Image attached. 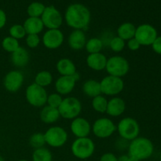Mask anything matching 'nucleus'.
I'll list each match as a JSON object with an SVG mask.
<instances>
[{
	"instance_id": "e433bc0d",
	"label": "nucleus",
	"mask_w": 161,
	"mask_h": 161,
	"mask_svg": "<svg viewBox=\"0 0 161 161\" xmlns=\"http://www.w3.org/2000/svg\"><path fill=\"white\" fill-rule=\"evenodd\" d=\"M126 44H127V48L130 50H131V51H136V50H139L140 47H141L140 43L138 42V40L135 38L129 39Z\"/></svg>"
},
{
	"instance_id": "9d476101",
	"label": "nucleus",
	"mask_w": 161,
	"mask_h": 161,
	"mask_svg": "<svg viewBox=\"0 0 161 161\" xmlns=\"http://www.w3.org/2000/svg\"><path fill=\"white\" fill-rule=\"evenodd\" d=\"M91 130L97 138L103 139L109 138L115 133L116 130V126L112 119L102 117L94 121L91 127Z\"/></svg>"
},
{
	"instance_id": "c03bdc74",
	"label": "nucleus",
	"mask_w": 161,
	"mask_h": 161,
	"mask_svg": "<svg viewBox=\"0 0 161 161\" xmlns=\"http://www.w3.org/2000/svg\"><path fill=\"white\" fill-rule=\"evenodd\" d=\"M18 161H28V160H18Z\"/></svg>"
},
{
	"instance_id": "a878e982",
	"label": "nucleus",
	"mask_w": 161,
	"mask_h": 161,
	"mask_svg": "<svg viewBox=\"0 0 161 161\" xmlns=\"http://www.w3.org/2000/svg\"><path fill=\"white\" fill-rule=\"evenodd\" d=\"M103 41L99 38H91L86 40L85 49L89 54L91 53H101L103 48Z\"/></svg>"
},
{
	"instance_id": "4be33fe9",
	"label": "nucleus",
	"mask_w": 161,
	"mask_h": 161,
	"mask_svg": "<svg viewBox=\"0 0 161 161\" xmlns=\"http://www.w3.org/2000/svg\"><path fill=\"white\" fill-rule=\"evenodd\" d=\"M39 117L42 123L50 124L57 122L61 116H60L58 108H53L49 105H44L40 112Z\"/></svg>"
},
{
	"instance_id": "2eb2a0df",
	"label": "nucleus",
	"mask_w": 161,
	"mask_h": 161,
	"mask_svg": "<svg viewBox=\"0 0 161 161\" xmlns=\"http://www.w3.org/2000/svg\"><path fill=\"white\" fill-rule=\"evenodd\" d=\"M70 130L72 135L78 138L88 137L91 131V125L89 121L83 117L75 118L72 119L70 125Z\"/></svg>"
},
{
	"instance_id": "2f4dec72",
	"label": "nucleus",
	"mask_w": 161,
	"mask_h": 161,
	"mask_svg": "<svg viewBox=\"0 0 161 161\" xmlns=\"http://www.w3.org/2000/svg\"><path fill=\"white\" fill-rule=\"evenodd\" d=\"M30 146L35 149L44 147L46 145L44 135L42 133H35L29 138Z\"/></svg>"
},
{
	"instance_id": "c85d7f7f",
	"label": "nucleus",
	"mask_w": 161,
	"mask_h": 161,
	"mask_svg": "<svg viewBox=\"0 0 161 161\" xmlns=\"http://www.w3.org/2000/svg\"><path fill=\"white\" fill-rule=\"evenodd\" d=\"M91 105H92L94 111L99 113H106L107 105H108V100L105 98V96L101 94V95L93 97Z\"/></svg>"
},
{
	"instance_id": "a19ab883",
	"label": "nucleus",
	"mask_w": 161,
	"mask_h": 161,
	"mask_svg": "<svg viewBox=\"0 0 161 161\" xmlns=\"http://www.w3.org/2000/svg\"><path fill=\"white\" fill-rule=\"evenodd\" d=\"M128 159V155H122L119 157H118V161H127Z\"/></svg>"
},
{
	"instance_id": "6ab92c4d",
	"label": "nucleus",
	"mask_w": 161,
	"mask_h": 161,
	"mask_svg": "<svg viewBox=\"0 0 161 161\" xmlns=\"http://www.w3.org/2000/svg\"><path fill=\"white\" fill-rule=\"evenodd\" d=\"M107 58L104 53H91L86 58V64L90 69L94 71L100 72L105 69L107 64Z\"/></svg>"
},
{
	"instance_id": "37998d69",
	"label": "nucleus",
	"mask_w": 161,
	"mask_h": 161,
	"mask_svg": "<svg viewBox=\"0 0 161 161\" xmlns=\"http://www.w3.org/2000/svg\"><path fill=\"white\" fill-rule=\"evenodd\" d=\"M0 161H5L4 159H3V157H1V156H0Z\"/></svg>"
},
{
	"instance_id": "58836bf2",
	"label": "nucleus",
	"mask_w": 161,
	"mask_h": 161,
	"mask_svg": "<svg viewBox=\"0 0 161 161\" xmlns=\"http://www.w3.org/2000/svg\"><path fill=\"white\" fill-rule=\"evenodd\" d=\"M99 161H118V157L112 153H106L102 155Z\"/></svg>"
},
{
	"instance_id": "ea45409f",
	"label": "nucleus",
	"mask_w": 161,
	"mask_h": 161,
	"mask_svg": "<svg viewBox=\"0 0 161 161\" xmlns=\"http://www.w3.org/2000/svg\"><path fill=\"white\" fill-rule=\"evenodd\" d=\"M6 14L3 9H0V29L6 25Z\"/></svg>"
},
{
	"instance_id": "cd10ccee",
	"label": "nucleus",
	"mask_w": 161,
	"mask_h": 161,
	"mask_svg": "<svg viewBox=\"0 0 161 161\" xmlns=\"http://www.w3.org/2000/svg\"><path fill=\"white\" fill-rule=\"evenodd\" d=\"M53 156L51 152L45 147L35 149L32 153V161H52Z\"/></svg>"
},
{
	"instance_id": "c756f323",
	"label": "nucleus",
	"mask_w": 161,
	"mask_h": 161,
	"mask_svg": "<svg viewBox=\"0 0 161 161\" xmlns=\"http://www.w3.org/2000/svg\"><path fill=\"white\" fill-rule=\"evenodd\" d=\"M46 6L39 2L31 3L27 8V14L29 17H41Z\"/></svg>"
},
{
	"instance_id": "39448f33",
	"label": "nucleus",
	"mask_w": 161,
	"mask_h": 161,
	"mask_svg": "<svg viewBox=\"0 0 161 161\" xmlns=\"http://www.w3.org/2000/svg\"><path fill=\"white\" fill-rule=\"evenodd\" d=\"M60 116L65 119H73L78 117L82 111L80 101L75 97H68L63 98L58 107Z\"/></svg>"
},
{
	"instance_id": "4c0bfd02",
	"label": "nucleus",
	"mask_w": 161,
	"mask_h": 161,
	"mask_svg": "<svg viewBox=\"0 0 161 161\" xmlns=\"http://www.w3.org/2000/svg\"><path fill=\"white\" fill-rule=\"evenodd\" d=\"M152 48L155 53H158V54H161V36H157V39L154 40L153 42Z\"/></svg>"
},
{
	"instance_id": "ddd939ff",
	"label": "nucleus",
	"mask_w": 161,
	"mask_h": 161,
	"mask_svg": "<svg viewBox=\"0 0 161 161\" xmlns=\"http://www.w3.org/2000/svg\"><path fill=\"white\" fill-rule=\"evenodd\" d=\"M64 36L60 29H48L42 36V44L49 50H55L64 42Z\"/></svg>"
},
{
	"instance_id": "79ce46f5",
	"label": "nucleus",
	"mask_w": 161,
	"mask_h": 161,
	"mask_svg": "<svg viewBox=\"0 0 161 161\" xmlns=\"http://www.w3.org/2000/svg\"><path fill=\"white\" fill-rule=\"evenodd\" d=\"M127 155H128V154H127ZM127 161H139V160H138L137 159H135V157H130V156L128 155V159H127Z\"/></svg>"
},
{
	"instance_id": "c9c22d12",
	"label": "nucleus",
	"mask_w": 161,
	"mask_h": 161,
	"mask_svg": "<svg viewBox=\"0 0 161 161\" xmlns=\"http://www.w3.org/2000/svg\"><path fill=\"white\" fill-rule=\"evenodd\" d=\"M40 42L41 40L39 35L30 34L27 35L26 37H25V42H26V45L29 48H36L37 47H39V45L40 44Z\"/></svg>"
},
{
	"instance_id": "f8f14e48",
	"label": "nucleus",
	"mask_w": 161,
	"mask_h": 161,
	"mask_svg": "<svg viewBox=\"0 0 161 161\" xmlns=\"http://www.w3.org/2000/svg\"><path fill=\"white\" fill-rule=\"evenodd\" d=\"M157 36V29L149 24H143L136 28L135 38L141 46H151Z\"/></svg>"
},
{
	"instance_id": "f704fd0d",
	"label": "nucleus",
	"mask_w": 161,
	"mask_h": 161,
	"mask_svg": "<svg viewBox=\"0 0 161 161\" xmlns=\"http://www.w3.org/2000/svg\"><path fill=\"white\" fill-rule=\"evenodd\" d=\"M63 98L61 94H58V93H52V94H49L47 97V105L53 108H58V107L61 105V102H62Z\"/></svg>"
},
{
	"instance_id": "f03ea898",
	"label": "nucleus",
	"mask_w": 161,
	"mask_h": 161,
	"mask_svg": "<svg viewBox=\"0 0 161 161\" xmlns=\"http://www.w3.org/2000/svg\"><path fill=\"white\" fill-rule=\"evenodd\" d=\"M128 155L138 160L149 159L153 153L154 146L152 142L144 137H138L129 143Z\"/></svg>"
},
{
	"instance_id": "49530a36",
	"label": "nucleus",
	"mask_w": 161,
	"mask_h": 161,
	"mask_svg": "<svg viewBox=\"0 0 161 161\" xmlns=\"http://www.w3.org/2000/svg\"><path fill=\"white\" fill-rule=\"evenodd\" d=\"M52 161H58V160H52Z\"/></svg>"
},
{
	"instance_id": "b1692460",
	"label": "nucleus",
	"mask_w": 161,
	"mask_h": 161,
	"mask_svg": "<svg viewBox=\"0 0 161 161\" xmlns=\"http://www.w3.org/2000/svg\"><path fill=\"white\" fill-rule=\"evenodd\" d=\"M83 91L85 95L92 98L96 96L101 95L102 91H101L100 82L93 79L86 80L83 84Z\"/></svg>"
},
{
	"instance_id": "a18cd8bd",
	"label": "nucleus",
	"mask_w": 161,
	"mask_h": 161,
	"mask_svg": "<svg viewBox=\"0 0 161 161\" xmlns=\"http://www.w3.org/2000/svg\"><path fill=\"white\" fill-rule=\"evenodd\" d=\"M160 160L161 161V153H160Z\"/></svg>"
},
{
	"instance_id": "0eeeda50",
	"label": "nucleus",
	"mask_w": 161,
	"mask_h": 161,
	"mask_svg": "<svg viewBox=\"0 0 161 161\" xmlns=\"http://www.w3.org/2000/svg\"><path fill=\"white\" fill-rule=\"evenodd\" d=\"M105 70L109 75L122 78L128 73L130 64L128 61L124 57L113 56L107 61Z\"/></svg>"
},
{
	"instance_id": "6e6552de",
	"label": "nucleus",
	"mask_w": 161,
	"mask_h": 161,
	"mask_svg": "<svg viewBox=\"0 0 161 161\" xmlns=\"http://www.w3.org/2000/svg\"><path fill=\"white\" fill-rule=\"evenodd\" d=\"M46 144L53 148H60L68 141V133L63 127L53 126L43 134Z\"/></svg>"
},
{
	"instance_id": "5701e85b",
	"label": "nucleus",
	"mask_w": 161,
	"mask_h": 161,
	"mask_svg": "<svg viewBox=\"0 0 161 161\" xmlns=\"http://www.w3.org/2000/svg\"><path fill=\"white\" fill-rule=\"evenodd\" d=\"M56 69L61 75H73L76 71V67L72 60L69 58H61L57 62Z\"/></svg>"
},
{
	"instance_id": "393cba45",
	"label": "nucleus",
	"mask_w": 161,
	"mask_h": 161,
	"mask_svg": "<svg viewBox=\"0 0 161 161\" xmlns=\"http://www.w3.org/2000/svg\"><path fill=\"white\" fill-rule=\"evenodd\" d=\"M136 27L135 25L130 22H125L121 24L117 28V36L124 39V41H128L129 39L135 38Z\"/></svg>"
},
{
	"instance_id": "20e7f679",
	"label": "nucleus",
	"mask_w": 161,
	"mask_h": 161,
	"mask_svg": "<svg viewBox=\"0 0 161 161\" xmlns=\"http://www.w3.org/2000/svg\"><path fill=\"white\" fill-rule=\"evenodd\" d=\"M116 130L121 138L130 142L138 137L140 127L136 119L131 117H125L119 121L116 126Z\"/></svg>"
},
{
	"instance_id": "412c9836",
	"label": "nucleus",
	"mask_w": 161,
	"mask_h": 161,
	"mask_svg": "<svg viewBox=\"0 0 161 161\" xmlns=\"http://www.w3.org/2000/svg\"><path fill=\"white\" fill-rule=\"evenodd\" d=\"M23 26L27 35H39L44 28V25L40 17H28V18L24 22Z\"/></svg>"
},
{
	"instance_id": "7ed1b4c3",
	"label": "nucleus",
	"mask_w": 161,
	"mask_h": 161,
	"mask_svg": "<svg viewBox=\"0 0 161 161\" xmlns=\"http://www.w3.org/2000/svg\"><path fill=\"white\" fill-rule=\"evenodd\" d=\"M95 150V145L91 138H78L72 142L71 151L72 155L80 160H86L92 157Z\"/></svg>"
},
{
	"instance_id": "a211bd4d",
	"label": "nucleus",
	"mask_w": 161,
	"mask_h": 161,
	"mask_svg": "<svg viewBox=\"0 0 161 161\" xmlns=\"http://www.w3.org/2000/svg\"><path fill=\"white\" fill-rule=\"evenodd\" d=\"M86 37L83 30H73L68 39L69 47L73 50H80L85 47Z\"/></svg>"
},
{
	"instance_id": "1a4fd4ad",
	"label": "nucleus",
	"mask_w": 161,
	"mask_h": 161,
	"mask_svg": "<svg viewBox=\"0 0 161 161\" xmlns=\"http://www.w3.org/2000/svg\"><path fill=\"white\" fill-rule=\"evenodd\" d=\"M102 94L107 96H116L120 94L124 88L122 78L113 75H107L100 81Z\"/></svg>"
},
{
	"instance_id": "9b49d317",
	"label": "nucleus",
	"mask_w": 161,
	"mask_h": 161,
	"mask_svg": "<svg viewBox=\"0 0 161 161\" xmlns=\"http://www.w3.org/2000/svg\"><path fill=\"white\" fill-rule=\"evenodd\" d=\"M40 18L44 27L48 29H59L63 23L62 15L53 6H46Z\"/></svg>"
},
{
	"instance_id": "7c9ffc66",
	"label": "nucleus",
	"mask_w": 161,
	"mask_h": 161,
	"mask_svg": "<svg viewBox=\"0 0 161 161\" xmlns=\"http://www.w3.org/2000/svg\"><path fill=\"white\" fill-rule=\"evenodd\" d=\"M2 47H3V50H6V52L12 53L16 51L20 46L17 39H14L11 36H6L2 42Z\"/></svg>"
},
{
	"instance_id": "aec40b11",
	"label": "nucleus",
	"mask_w": 161,
	"mask_h": 161,
	"mask_svg": "<svg viewBox=\"0 0 161 161\" xmlns=\"http://www.w3.org/2000/svg\"><path fill=\"white\" fill-rule=\"evenodd\" d=\"M29 53L26 49L22 47H20L16 51L11 53V61L13 64L17 68L26 66L29 62Z\"/></svg>"
},
{
	"instance_id": "72a5a7b5",
	"label": "nucleus",
	"mask_w": 161,
	"mask_h": 161,
	"mask_svg": "<svg viewBox=\"0 0 161 161\" xmlns=\"http://www.w3.org/2000/svg\"><path fill=\"white\" fill-rule=\"evenodd\" d=\"M125 47V41L119 38V36H114L113 38H112L109 42L110 49L116 53H119V52L123 51Z\"/></svg>"
},
{
	"instance_id": "4468645a",
	"label": "nucleus",
	"mask_w": 161,
	"mask_h": 161,
	"mask_svg": "<svg viewBox=\"0 0 161 161\" xmlns=\"http://www.w3.org/2000/svg\"><path fill=\"white\" fill-rule=\"evenodd\" d=\"M24 75L20 71L13 70L8 72L4 77L3 84L6 91L15 93L21 88L24 83Z\"/></svg>"
},
{
	"instance_id": "473e14b6",
	"label": "nucleus",
	"mask_w": 161,
	"mask_h": 161,
	"mask_svg": "<svg viewBox=\"0 0 161 161\" xmlns=\"http://www.w3.org/2000/svg\"><path fill=\"white\" fill-rule=\"evenodd\" d=\"M9 36L17 39V40L23 39V38L26 37L27 36L23 25H17V24L10 27L9 30Z\"/></svg>"
},
{
	"instance_id": "f257e3e1",
	"label": "nucleus",
	"mask_w": 161,
	"mask_h": 161,
	"mask_svg": "<svg viewBox=\"0 0 161 161\" xmlns=\"http://www.w3.org/2000/svg\"><path fill=\"white\" fill-rule=\"evenodd\" d=\"M91 15L89 9L80 3H74L68 6L64 14V20L68 26L74 30H84L89 26Z\"/></svg>"
},
{
	"instance_id": "bb28decb",
	"label": "nucleus",
	"mask_w": 161,
	"mask_h": 161,
	"mask_svg": "<svg viewBox=\"0 0 161 161\" xmlns=\"http://www.w3.org/2000/svg\"><path fill=\"white\" fill-rule=\"evenodd\" d=\"M53 82V75L48 71H41L35 77V83L42 87L48 86Z\"/></svg>"
},
{
	"instance_id": "f3484780",
	"label": "nucleus",
	"mask_w": 161,
	"mask_h": 161,
	"mask_svg": "<svg viewBox=\"0 0 161 161\" xmlns=\"http://www.w3.org/2000/svg\"><path fill=\"white\" fill-rule=\"evenodd\" d=\"M126 109V103L123 98L119 97H113L108 101L106 113L112 117H118L124 113Z\"/></svg>"
},
{
	"instance_id": "dca6fc26",
	"label": "nucleus",
	"mask_w": 161,
	"mask_h": 161,
	"mask_svg": "<svg viewBox=\"0 0 161 161\" xmlns=\"http://www.w3.org/2000/svg\"><path fill=\"white\" fill-rule=\"evenodd\" d=\"M76 81L72 75H61L58 80L55 81V90L57 93L63 95H68L75 88Z\"/></svg>"
},
{
	"instance_id": "423d86ee",
	"label": "nucleus",
	"mask_w": 161,
	"mask_h": 161,
	"mask_svg": "<svg viewBox=\"0 0 161 161\" xmlns=\"http://www.w3.org/2000/svg\"><path fill=\"white\" fill-rule=\"evenodd\" d=\"M48 94L44 87L36 84L35 83L26 88L25 91V97L28 104L33 107L41 108L47 104Z\"/></svg>"
}]
</instances>
